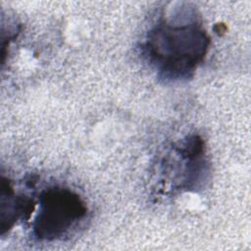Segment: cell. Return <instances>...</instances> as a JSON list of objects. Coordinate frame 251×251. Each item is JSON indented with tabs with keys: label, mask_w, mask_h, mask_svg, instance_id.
I'll use <instances>...</instances> for the list:
<instances>
[{
	"label": "cell",
	"mask_w": 251,
	"mask_h": 251,
	"mask_svg": "<svg viewBox=\"0 0 251 251\" xmlns=\"http://www.w3.org/2000/svg\"><path fill=\"white\" fill-rule=\"evenodd\" d=\"M210 43L206 30L195 22L161 21L148 31L142 52L165 77L187 78L203 62Z\"/></svg>",
	"instance_id": "1"
},
{
	"label": "cell",
	"mask_w": 251,
	"mask_h": 251,
	"mask_svg": "<svg viewBox=\"0 0 251 251\" xmlns=\"http://www.w3.org/2000/svg\"><path fill=\"white\" fill-rule=\"evenodd\" d=\"M86 214L87 206L76 192L62 186L48 187L39 196L32 233L40 241H53L69 232Z\"/></svg>",
	"instance_id": "2"
},
{
	"label": "cell",
	"mask_w": 251,
	"mask_h": 251,
	"mask_svg": "<svg viewBox=\"0 0 251 251\" xmlns=\"http://www.w3.org/2000/svg\"><path fill=\"white\" fill-rule=\"evenodd\" d=\"M1 191V233L3 234L7 229L9 230L19 218L28 217L33 209V201L25 196H18L14 191L10 181L2 178Z\"/></svg>",
	"instance_id": "3"
}]
</instances>
